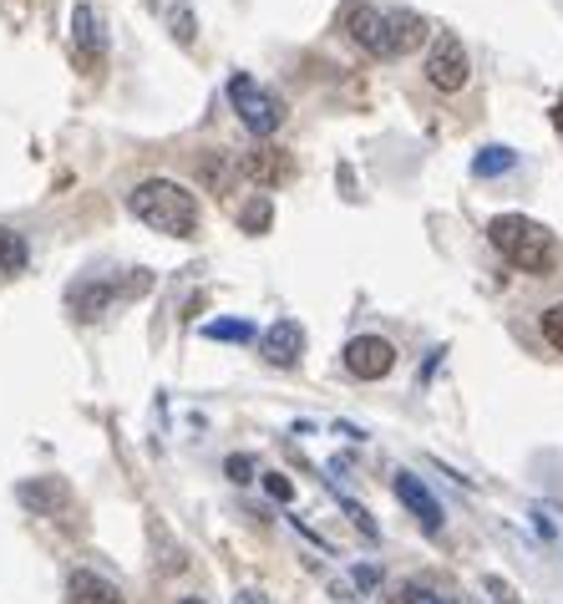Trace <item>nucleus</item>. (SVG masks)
<instances>
[{"label": "nucleus", "instance_id": "1", "mask_svg": "<svg viewBox=\"0 0 563 604\" xmlns=\"http://www.w3.org/2000/svg\"><path fill=\"white\" fill-rule=\"evenodd\" d=\"M345 36H351L360 51H371V57L396 61L427 41V21L416 11H406V5H371V0H356V5H345Z\"/></svg>", "mask_w": 563, "mask_h": 604}, {"label": "nucleus", "instance_id": "2", "mask_svg": "<svg viewBox=\"0 0 563 604\" xmlns=\"http://www.w3.org/2000/svg\"><path fill=\"white\" fill-rule=\"evenodd\" d=\"M127 208L137 214V224H148V229H158L168 239L198 234V198L183 183H173V178H143L127 193Z\"/></svg>", "mask_w": 563, "mask_h": 604}, {"label": "nucleus", "instance_id": "3", "mask_svg": "<svg viewBox=\"0 0 563 604\" xmlns=\"http://www.w3.org/2000/svg\"><path fill=\"white\" fill-rule=\"evenodd\" d=\"M488 244L523 275H549L559 265V239L538 219H523V214H498L488 224Z\"/></svg>", "mask_w": 563, "mask_h": 604}, {"label": "nucleus", "instance_id": "4", "mask_svg": "<svg viewBox=\"0 0 563 604\" xmlns=\"http://www.w3.org/2000/svg\"><path fill=\"white\" fill-rule=\"evenodd\" d=\"M229 102H234L238 122L249 128L254 137H269V133H280V122H284V102L274 97L269 87H259L249 72H234L229 76Z\"/></svg>", "mask_w": 563, "mask_h": 604}, {"label": "nucleus", "instance_id": "5", "mask_svg": "<svg viewBox=\"0 0 563 604\" xmlns=\"http://www.w3.org/2000/svg\"><path fill=\"white\" fill-rule=\"evenodd\" d=\"M148 285H152L148 269H127V280H82L72 290V310L82 321H97V315H107V310L122 305V300L143 295Z\"/></svg>", "mask_w": 563, "mask_h": 604}, {"label": "nucleus", "instance_id": "6", "mask_svg": "<svg viewBox=\"0 0 563 604\" xmlns=\"http://www.w3.org/2000/svg\"><path fill=\"white\" fill-rule=\"evenodd\" d=\"M467 51H462V41L452 36V31H442V36H431V51H427V82L437 92H462L467 87Z\"/></svg>", "mask_w": 563, "mask_h": 604}, {"label": "nucleus", "instance_id": "7", "mask_svg": "<svg viewBox=\"0 0 563 604\" xmlns=\"http://www.w3.org/2000/svg\"><path fill=\"white\" fill-rule=\"evenodd\" d=\"M391 366H396V346L385 336H356L345 346V371L360 382H381V376H391Z\"/></svg>", "mask_w": 563, "mask_h": 604}, {"label": "nucleus", "instance_id": "8", "mask_svg": "<svg viewBox=\"0 0 563 604\" xmlns=\"http://www.w3.org/2000/svg\"><path fill=\"white\" fill-rule=\"evenodd\" d=\"M238 173L249 178V183H259V189H280V183H290V178H295V158H290L284 148L259 143V148H249L244 158H238Z\"/></svg>", "mask_w": 563, "mask_h": 604}, {"label": "nucleus", "instance_id": "9", "mask_svg": "<svg viewBox=\"0 0 563 604\" xmlns=\"http://www.w3.org/2000/svg\"><path fill=\"white\" fill-rule=\"evenodd\" d=\"M259 351H265L269 366H299V355H305V330H299V321H274L265 330V340H259Z\"/></svg>", "mask_w": 563, "mask_h": 604}, {"label": "nucleus", "instance_id": "10", "mask_svg": "<svg viewBox=\"0 0 563 604\" xmlns=\"http://www.w3.org/2000/svg\"><path fill=\"white\" fill-rule=\"evenodd\" d=\"M391 487H396V498L416 514V523H421V529H427V533H442V503L431 498L421 478H412V472H396V483H391Z\"/></svg>", "mask_w": 563, "mask_h": 604}, {"label": "nucleus", "instance_id": "11", "mask_svg": "<svg viewBox=\"0 0 563 604\" xmlns=\"http://www.w3.org/2000/svg\"><path fill=\"white\" fill-rule=\"evenodd\" d=\"M72 31H76V51H82V61L87 67H97L107 51V36H102V15L91 11V5H76L72 11Z\"/></svg>", "mask_w": 563, "mask_h": 604}, {"label": "nucleus", "instance_id": "12", "mask_svg": "<svg viewBox=\"0 0 563 604\" xmlns=\"http://www.w3.org/2000/svg\"><path fill=\"white\" fill-rule=\"evenodd\" d=\"M66 600L72 604H127L118 584H107V579L91 575V569H76V575L66 579Z\"/></svg>", "mask_w": 563, "mask_h": 604}, {"label": "nucleus", "instance_id": "13", "mask_svg": "<svg viewBox=\"0 0 563 604\" xmlns=\"http://www.w3.org/2000/svg\"><path fill=\"white\" fill-rule=\"evenodd\" d=\"M15 498L26 503V508H36V514H57V508L72 498V493H66V483H61V478H36V483H21V487H15Z\"/></svg>", "mask_w": 563, "mask_h": 604}, {"label": "nucleus", "instance_id": "14", "mask_svg": "<svg viewBox=\"0 0 563 604\" xmlns=\"http://www.w3.org/2000/svg\"><path fill=\"white\" fill-rule=\"evenodd\" d=\"M26 259H30L26 239L15 234V229H0V280H15L26 269Z\"/></svg>", "mask_w": 563, "mask_h": 604}, {"label": "nucleus", "instance_id": "15", "mask_svg": "<svg viewBox=\"0 0 563 604\" xmlns=\"http://www.w3.org/2000/svg\"><path fill=\"white\" fill-rule=\"evenodd\" d=\"M513 162H518V153H513V148H503V143H492V148H482V153H477L473 173H477V178H498V173H507Z\"/></svg>", "mask_w": 563, "mask_h": 604}, {"label": "nucleus", "instance_id": "16", "mask_svg": "<svg viewBox=\"0 0 563 604\" xmlns=\"http://www.w3.org/2000/svg\"><path fill=\"white\" fill-rule=\"evenodd\" d=\"M269 219H274V204H269L265 193H259V198H249V204L238 208V229H244V234H265Z\"/></svg>", "mask_w": 563, "mask_h": 604}, {"label": "nucleus", "instance_id": "17", "mask_svg": "<svg viewBox=\"0 0 563 604\" xmlns=\"http://www.w3.org/2000/svg\"><path fill=\"white\" fill-rule=\"evenodd\" d=\"M204 336L208 340H238V346H244V340H254V325L249 321H208Z\"/></svg>", "mask_w": 563, "mask_h": 604}, {"label": "nucleus", "instance_id": "18", "mask_svg": "<svg viewBox=\"0 0 563 604\" xmlns=\"http://www.w3.org/2000/svg\"><path fill=\"white\" fill-rule=\"evenodd\" d=\"M168 26H173V36H179V46H193V11L188 5H173V11H168Z\"/></svg>", "mask_w": 563, "mask_h": 604}, {"label": "nucleus", "instance_id": "19", "mask_svg": "<svg viewBox=\"0 0 563 604\" xmlns=\"http://www.w3.org/2000/svg\"><path fill=\"white\" fill-rule=\"evenodd\" d=\"M543 340H549L553 351H563V305L543 310Z\"/></svg>", "mask_w": 563, "mask_h": 604}, {"label": "nucleus", "instance_id": "20", "mask_svg": "<svg viewBox=\"0 0 563 604\" xmlns=\"http://www.w3.org/2000/svg\"><path fill=\"white\" fill-rule=\"evenodd\" d=\"M265 487H269V498H280V503L295 498V483H290L284 472H265Z\"/></svg>", "mask_w": 563, "mask_h": 604}, {"label": "nucleus", "instance_id": "21", "mask_svg": "<svg viewBox=\"0 0 563 604\" xmlns=\"http://www.w3.org/2000/svg\"><path fill=\"white\" fill-rule=\"evenodd\" d=\"M396 604H446L442 594H431V590H421V584H406V590L396 594Z\"/></svg>", "mask_w": 563, "mask_h": 604}, {"label": "nucleus", "instance_id": "22", "mask_svg": "<svg viewBox=\"0 0 563 604\" xmlns=\"http://www.w3.org/2000/svg\"><path fill=\"white\" fill-rule=\"evenodd\" d=\"M482 590H488V594H492V600H498V604H523L518 594L507 590V579H498V575H488V579H482Z\"/></svg>", "mask_w": 563, "mask_h": 604}, {"label": "nucleus", "instance_id": "23", "mask_svg": "<svg viewBox=\"0 0 563 604\" xmlns=\"http://www.w3.org/2000/svg\"><path fill=\"white\" fill-rule=\"evenodd\" d=\"M229 478L234 483H254V457H244V452L229 457Z\"/></svg>", "mask_w": 563, "mask_h": 604}, {"label": "nucleus", "instance_id": "24", "mask_svg": "<svg viewBox=\"0 0 563 604\" xmlns=\"http://www.w3.org/2000/svg\"><path fill=\"white\" fill-rule=\"evenodd\" d=\"M234 604H269V600H265L259 590H238V594H234Z\"/></svg>", "mask_w": 563, "mask_h": 604}, {"label": "nucleus", "instance_id": "25", "mask_svg": "<svg viewBox=\"0 0 563 604\" xmlns=\"http://www.w3.org/2000/svg\"><path fill=\"white\" fill-rule=\"evenodd\" d=\"M179 604H208V600H179Z\"/></svg>", "mask_w": 563, "mask_h": 604}]
</instances>
